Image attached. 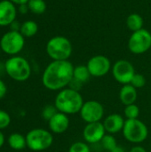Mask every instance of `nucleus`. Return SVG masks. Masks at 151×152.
I'll use <instances>...</instances> for the list:
<instances>
[{"instance_id":"nucleus-1","label":"nucleus","mask_w":151,"mask_h":152,"mask_svg":"<svg viewBox=\"0 0 151 152\" xmlns=\"http://www.w3.org/2000/svg\"><path fill=\"white\" fill-rule=\"evenodd\" d=\"M73 72L74 66L69 61H53L43 73L42 83L48 90L61 91L69 86Z\"/></svg>"},{"instance_id":"nucleus-2","label":"nucleus","mask_w":151,"mask_h":152,"mask_svg":"<svg viewBox=\"0 0 151 152\" xmlns=\"http://www.w3.org/2000/svg\"><path fill=\"white\" fill-rule=\"evenodd\" d=\"M84 102L80 93L69 87L61 90L54 100V105L58 111L66 115L79 113Z\"/></svg>"},{"instance_id":"nucleus-3","label":"nucleus","mask_w":151,"mask_h":152,"mask_svg":"<svg viewBox=\"0 0 151 152\" xmlns=\"http://www.w3.org/2000/svg\"><path fill=\"white\" fill-rule=\"evenodd\" d=\"M72 44L65 37H52L46 44V53L53 61H67L72 54Z\"/></svg>"},{"instance_id":"nucleus-4","label":"nucleus","mask_w":151,"mask_h":152,"mask_svg":"<svg viewBox=\"0 0 151 152\" xmlns=\"http://www.w3.org/2000/svg\"><path fill=\"white\" fill-rule=\"evenodd\" d=\"M4 71L12 79L23 82L30 77L31 68L25 58L20 56H12L5 61Z\"/></svg>"},{"instance_id":"nucleus-5","label":"nucleus","mask_w":151,"mask_h":152,"mask_svg":"<svg viewBox=\"0 0 151 152\" xmlns=\"http://www.w3.org/2000/svg\"><path fill=\"white\" fill-rule=\"evenodd\" d=\"M26 142L29 150L33 151H43L52 146L53 136L50 131L43 128H35L27 134Z\"/></svg>"},{"instance_id":"nucleus-6","label":"nucleus","mask_w":151,"mask_h":152,"mask_svg":"<svg viewBox=\"0 0 151 152\" xmlns=\"http://www.w3.org/2000/svg\"><path fill=\"white\" fill-rule=\"evenodd\" d=\"M122 132L126 141L136 144L143 142L149 135L147 126L138 118L126 119Z\"/></svg>"},{"instance_id":"nucleus-7","label":"nucleus","mask_w":151,"mask_h":152,"mask_svg":"<svg viewBox=\"0 0 151 152\" xmlns=\"http://www.w3.org/2000/svg\"><path fill=\"white\" fill-rule=\"evenodd\" d=\"M128 48L134 54H142L151 48V33L142 28L133 32L128 40Z\"/></svg>"},{"instance_id":"nucleus-8","label":"nucleus","mask_w":151,"mask_h":152,"mask_svg":"<svg viewBox=\"0 0 151 152\" xmlns=\"http://www.w3.org/2000/svg\"><path fill=\"white\" fill-rule=\"evenodd\" d=\"M24 37L20 31H12L5 33L0 40V47L7 54L14 55L19 53L24 46Z\"/></svg>"},{"instance_id":"nucleus-9","label":"nucleus","mask_w":151,"mask_h":152,"mask_svg":"<svg viewBox=\"0 0 151 152\" xmlns=\"http://www.w3.org/2000/svg\"><path fill=\"white\" fill-rule=\"evenodd\" d=\"M79 113L81 118L87 124L100 122L104 116V108L100 102L89 100L84 102Z\"/></svg>"},{"instance_id":"nucleus-10","label":"nucleus","mask_w":151,"mask_h":152,"mask_svg":"<svg viewBox=\"0 0 151 152\" xmlns=\"http://www.w3.org/2000/svg\"><path fill=\"white\" fill-rule=\"evenodd\" d=\"M112 75L119 84L127 85L131 83L135 75V69L130 61L126 60H119L116 61L112 67Z\"/></svg>"},{"instance_id":"nucleus-11","label":"nucleus","mask_w":151,"mask_h":152,"mask_svg":"<svg viewBox=\"0 0 151 152\" xmlns=\"http://www.w3.org/2000/svg\"><path fill=\"white\" fill-rule=\"evenodd\" d=\"M92 77H101L109 73L111 69L109 59L104 55H95L90 58L86 64Z\"/></svg>"},{"instance_id":"nucleus-12","label":"nucleus","mask_w":151,"mask_h":152,"mask_svg":"<svg viewBox=\"0 0 151 152\" xmlns=\"http://www.w3.org/2000/svg\"><path fill=\"white\" fill-rule=\"evenodd\" d=\"M106 134V130L104 128L103 123L94 122L87 124L83 130V138L86 143L96 144L101 142L104 135Z\"/></svg>"},{"instance_id":"nucleus-13","label":"nucleus","mask_w":151,"mask_h":152,"mask_svg":"<svg viewBox=\"0 0 151 152\" xmlns=\"http://www.w3.org/2000/svg\"><path fill=\"white\" fill-rule=\"evenodd\" d=\"M49 129L52 133L61 134L65 133L69 126V118L68 115L58 111L49 121Z\"/></svg>"},{"instance_id":"nucleus-14","label":"nucleus","mask_w":151,"mask_h":152,"mask_svg":"<svg viewBox=\"0 0 151 152\" xmlns=\"http://www.w3.org/2000/svg\"><path fill=\"white\" fill-rule=\"evenodd\" d=\"M16 17V8L10 0L0 1V26L11 25Z\"/></svg>"},{"instance_id":"nucleus-15","label":"nucleus","mask_w":151,"mask_h":152,"mask_svg":"<svg viewBox=\"0 0 151 152\" xmlns=\"http://www.w3.org/2000/svg\"><path fill=\"white\" fill-rule=\"evenodd\" d=\"M125 120L124 118L117 113L109 115L103 121V126L106 133L109 134H115L121 132L124 128Z\"/></svg>"},{"instance_id":"nucleus-16","label":"nucleus","mask_w":151,"mask_h":152,"mask_svg":"<svg viewBox=\"0 0 151 152\" xmlns=\"http://www.w3.org/2000/svg\"><path fill=\"white\" fill-rule=\"evenodd\" d=\"M137 97V89L131 84L124 85L119 91V100L125 106L135 103Z\"/></svg>"},{"instance_id":"nucleus-17","label":"nucleus","mask_w":151,"mask_h":152,"mask_svg":"<svg viewBox=\"0 0 151 152\" xmlns=\"http://www.w3.org/2000/svg\"><path fill=\"white\" fill-rule=\"evenodd\" d=\"M8 145L14 151H21L27 147L26 137L20 134L14 133L8 137Z\"/></svg>"},{"instance_id":"nucleus-18","label":"nucleus","mask_w":151,"mask_h":152,"mask_svg":"<svg viewBox=\"0 0 151 152\" xmlns=\"http://www.w3.org/2000/svg\"><path fill=\"white\" fill-rule=\"evenodd\" d=\"M143 18L138 13H131L126 19V26L133 32L143 28Z\"/></svg>"},{"instance_id":"nucleus-19","label":"nucleus","mask_w":151,"mask_h":152,"mask_svg":"<svg viewBox=\"0 0 151 152\" xmlns=\"http://www.w3.org/2000/svg\"><path fill=\"white\" fill-rule=\"evenodd\" d=\"M90 77H91V74L86 65H78V66L74 67L73 77L75 79L85 84L89 80Z\"/></svg>"},{"instance_id":"nucleus-20","label":"nucleus","mask_w":151,"mask_h":152,"mask_svg":"<svg viewBox=\"0 0 151 152\" xmlns=\"http://www.w3.org/2000/svg\"><path fill=\"white\" fill-rule=\"evenodd\" d=\"M37 30H38V26L35 21L27 20L21 24L20 32L21 33V35L24 37H31L36 34Z\"/></svg>"},{"instance_id":"nucleus-21","label":"nucleus","mask_w":151,"mask_h":152,"mask_svg":"<svg viewBox=\"0 0 151 152\" xmlns=\"http://www.w3.org/2000/svg\"><path fill=\"white\" fill-rule=\"evenodd\" d=\"M27 4L28 10L35 14H42L46 10V4L44 0H29Z\"/></svg>"},{"instance_id":"nucleus-22","label":"nucleus","mask_w":151,"mask_h":152,"mask_svg":"<svg viewBox=\"0 0 151 152\" xmlns=\"http://www.w3.org/2000/svg\"><path fill=\"white\" fill-rule=\"evenodd\" d=\"M101 145L104 151L109 152L117 146V141H116L115 137L113 136V134H105L104 137L102 138V140L101 141Z\"/></svg>"},{"instance_id":"nucleus-23","label":"nucleus","mask_w":151,"mask_h":152,"mask_svg":"<svg viewBox=\"0 0 151 152\" xmlns=\"http://www.w3.org/2000/svg\"><path fill=\"white\" fill-rule=\"evenodd\" d=\"M124 115L126 119H136L140 115V108L135 103L127 105L125 108Z\"/></svg>"},{"instance_id":"nucleus-24","label":"nucleus","mask_w":151,"mask_h":152,"mask_svg":"<svg viewBox=\"0 0 151 152\" xmlns=\"http://www.w3.org/2000/svg\"><path fill=\"white\" fill-rule=\"evenodd\" d=\"M69 152H91V149L86 142H76L70 145Z\"/></svg>"},{"instance_id":"nucleus-25","label":"nucleus","mask_w":151,"mask_h":152,"mask_svg":"<svg viewBox=\"0 0 151 152\" xmlns=\"http://www.w3.org/2000/svg\"><path fill=\"white\" fill-rule=\"evenodd\" d=\"M58 112V110L56 109L55 105H46L44 107L42 110V117L44 119L49 121L56 113Z\"/></svg>"},{"instance_id":"nucleus-26","label":"nucleus","mask_w":151,"mask_h":152,"mask_svg":"<svg viewBox=\"0 0 151 152\" xmlns=\"http://www.w3.org/2000/svg\"><path fill=\"white\" fill-rule=\"evenodd\" d=\"M133 87H135L136 89L138 88H142L145 86L146 84V79L144 77L143 75L142 74H138V73H135V75L133 76L131 83H130Z\"/></svg>"},{"instance_id":"nucleus-27","label":"nucleus","mask_w":151,"mask_h":152,"mask_svg":"<svg viewBox=\"0 0 151 152\" xmlns=\"http://www.w3.org/2000/svg\"><path fill=\"white\" fill-rule=\"evenodd\" d=\"M10 124H11L10 115L6 111L0 110V130L6 128Z\"/></svg>"},{"instance_id":"nucleus-28","label":"nucleus","mask_w":151,"mask_h":152,"mask_svg":"<svg viewBox=\"0 0 151 152\" xmlns=\"http://www.w3.org/2000/svg\"><path fill=\"white\" fill-rule=\"evenodd\" d=\"M83 85H84L83 83H81L80 81H78V80H77V79H75L73 77L72 80L70 81V83L69 84V87L73 89V90H75V91H78L79 92V90L82 88Z\"/></svg>"},{"instance_id":"nucleus-29","label":"nucleus","mask_w":151,"mask_h":152,"mask_svg":"<svg viewBox=\"0 0 151 152\" xmlns=\"http://www.w3.org/2000/svg\"><path fill=\"white\" fill-rule=\"evenodd\" d=\"M6 92H7V88H6V86L5 84L0 79V99L4 98V95L6 94Z\"/></svg>"},{"instance_id":"nucleus-30","label":"nucleus","mask_w":151,"mask_h":152,"mask_svg":"<svg viewBox=\"0 0 151 152\" xmlns=\"http://www.w3.org/2000/svg\"><path fill=\"white\" fill-rule=\"evenodd\" d=\"M11 30L12 31H19V30H20V27H21V25H20L17 21H13L11 25Z\"/></svg>"},{"instance_id":"nucleus-31","label":"nucleus","mask_w":151,"mask_h":152,"mask_svg":"<svg viewBox=\"0 0 151 152\" xmlns=\"http://www.w3.org/2000/svg\"><path fill=\"white\" fill-rule=\"evenodd\" d=\"M129 152H147V151L143 147L139 146V145H136V146L133 147Z\"/></svg>"},{"instance_id":"nucleus-32","label":"nucleus","mask_w":151,"mask_h":152,"mask_svg":"<svg viewBox=\"0 0 151 152\" xmlns=\"http://www.w3.org/2000/svg\"><path fill=\"white\" fill-rule=\"evenodd\" d=\"M10 1H11L12 3H13V4L21 5V4H28V2L29 0H10Z\"/></svg>"},{"instance_id":"nucleus-33","label":"nucleus","mask_w":151,"mask_h":152,"mask_svg":"<svg viewBox=\"0 0 151 152\" xmlns=\"http://www.w3.org/2000/svg\"><path fill=\"white\" fill-rule=\"evenodd\" d=\"M28 4H21V5H20V12H21V13H26L27 12H28Z\"/></svg>"},{"instance_id":"nucleus-34","label":"nucleus","mask_w":151,"mask_h":152,"mask_svg":"<svg viewBox=\"0 0 151 152\" xmlns=\"http://www.w3.org/2000/svg\"><path fill=\"white\" fill-rule=\"evenodd\" d=\"M109 152H126L125 151V150L124 149V148H122V147H120V146H117L114 150H112L111 151Z\"/></svg>"},{"instance_id":"nucleus-35","label":"nucleus","mask_w":151,"mask_h":152,"mask_svg":"<svg viewBox=\"0 0 151 152\" xmlns=\"http://www.w3.org/2000/svg\"><path fill=\"white\" fill-rule=\"evenodd\" d=\"M4 134L0 131V148L4 145Z\"/></svg>"},{"instance_id":"nucleus-36","label":"nucleus","mask_w":151,"mask_h":152,"mask_svg":"<svg viewBox=\"0 0 151 152\" xmlns=\"http://www.w3.org/2000/svg\"><path fill=\"white\" fill-rule=\"evenodd\" d=\"M150 147H151V145H150Z\"/></svg>"}]
</instances>
